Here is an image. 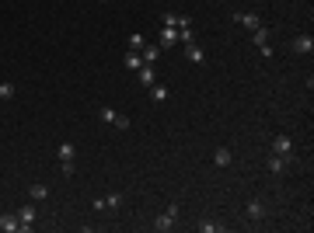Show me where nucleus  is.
I'll return each instance as SVG.
<instances>
[{
    "label": "nucleus",
    "mask_w": 314,
    "mask_h": 233,
    "mask_svg": "<svg viewBox=\"0 0 314 233\" xmlns=\"http://www.w3.org/2000/svg\"><path fill=\"white\" fill-rule=\"evenodd\" d=\"M252 42L262 49V56H273V45H269V28H255V32H252Z\"/></svg>",
    "instance_id": "5"
},
{
    "label": "nucleus",
    "mask_w": 314,
    "mask_h": 233,
    "mask_svg": "<svg viewBox=\"0 0 314 233\" xmlns=\"http://www.w3.org/2000/svg\"><path fill=\"white\" fill-rule=\"evenodd\" d=\"M273 153H279V157H297V153H294V139H290V136H276V139H273Z\"/></svg>",
    "instance_id": "6"
},
{
    "label": "nucleus",
    "mask_w": 314,
    "mask_h": 233,
    "mask_svg": "<svg viewBox=\"0 0 314 233\" xmlns=\"http://www.w3.org/2000/svg\"><path fill=\"white\" fill-rule=\"evenodd\" d=\"M234 21H237V24H244V28H252V32H255V28H262V18H258V14H244V11H234Z\"/></svg>",
    "instance_id": "9"
},
{
    "label": "nucleus",
    "mask_w": 314,
    "mask_h": 233,
    "mask_svg": "<svg viewBox=\"0 0 314 233\" xmlns=\"http://www.w3.org/2000/svg\"><path fill=\"white\" fill-rule=\"evenodd\" d=\"M143 45H147V39H143V35H129V49H133V53H140V49H143Z\"/></svg>",
    "instance_id": "22"
},
{
    "label": "nucleus",
    "mask_w": 314,
    "mask_h": 233,
    "mask_svg": "<svg viewBox=\"0 0 314 233\" xmlns=\"http://www.w3.org/2000/svg\"><path fill=\"white\" fill-rule=\"evenodd\" d=\"M0 230H4V233H18V230H21L18 213H14V216H11V213H7V216H0Z\"/></svg>",
    "instance_id": "10"
},
{
    "label": "nucleus",
    "mask_w": 314,
    "mask_h": 233,
    "mask_svg": "<svg viewBox=\"0 0 314 233\" xmlns=\"http://www.w3.org/2000/svg\"><path fill=\"white\" fill-rule=\"evenodd\" d=\"M294 160H297V157H279V153H273V157H269V171H273V174H286Z\"/></svg>",
    "instance_id": "4"
},
{
    "label": "nucleus",
    "mask_w": 314,
    "mask_h": 233,
    "mask_svg": "<svg viewBox=\"0 0 314 233\" xmlns=\"http://www.w3.org/2000/svg\"><path fill=\"white\" fill-rule=\"evenodd\" d=\"M178 42H182V45H192V42H196V32H192V28H178Z\"/></svg>",
    "instance_id": "19"
},
{
    "label": "nucleus",
    "mask_w": 314,
    "mask_h": 233,
    "mask_svg": "<svg viewBox=\"0 0 314 233\" xmlns=\"http://www.w3.org/2000/svg\"><path fill=\"white\" fill-rule=\"evenodd\" d=\"M119 205H122V195H119V192L105 195V209H119Z\"/></svg>",
    "instance_id": "20"
},
{
    "label": "nucleus",
    "mask_w": 314,
    "mask_h": 233,
    "mask_svg": "<svg viewBox=\"0 0 314 233\" xmlns=\"http://www.w3.org/2000/svg\"><path fill=\"white\" fill-rule=\"evenodd\" d=\"M56 157H59V171L70 177L74 174V160H77V146H74V143H59Z\"/></svg>",
    "instance_id": "1"
},
{
    "label": "nucleus",
    "mask_w": 314,
    "mask_h": 233,
    "mask_svg": "<svg viewBox=\"0 0 314 233\" xmlns=\"http://www.w3.org/2000/svg\"><path fill=\"white\" fill-rule=\"evenodd\" d=\"M161 24H164V28H178V14H175V11H168V14L161 18Z\"/></svg>",
    "instance_id": "24"
},
{
    "label": "nucleus",
    "mask_w": 314,
    "mask_h": 233,
    "mask_svg": "<svg viewBox=\"0 0 314 233\" xmlns=\"http://www.w3.org/2000/svg\"><path fill=\"white\" fill-rule=\"evenodd\" d=\"M150 97H154V101H168V87L154 84V87H150Z\"/></svg>",
    "instance_id": "21"
},
{
    "label": "nucleus",
    "mask_w": 314,
    "mask_h": 233,
    "mask_svg": "<svg viewBox=\"0 0 314 233\" xmlns=\"http://www.w3.org/2000/svg\"><path fill=\"white\" fill-rule=\"evenodd\" d=\"M185 59H189V63H196V66H199V63L206 59V53H203V49H199L196 42H192V45H185Z\"/></svg>",
    "instance_id": "15"
},
{
    "label": "nucleus",
    "mask_w": 314,
    "mask_h": 233,
    "mask_svg": "<svg viewBox=\"0 0 314 233\" xmlns=\"http://www.w3.org/2000/svg\"><path fill=\"white\" fill-rule=\"evenodd\" d=\"M213 160H216V164H220V167H227V164L234 160V153H231L227 146H220V150H216V153H213Z\"/></svg>",
    "instance_id": "17"
},
{
    "label": "nucleus",
    "mask_w": 314,
    "mask_h": 233,
    "mask_svg": "<svg viewBox=\"0 0 314 233\" xmlns=\"http://www.w3.org/2000/svg\"><path fill=\"white\" fill-rule=\"evenodd\" d=\"M14 97V84H0V101H11Z\"/></svg>",
    "instance_id": "25"
},
{
    "label": "nucleus",
    "mask_w": 314,
    "mask_h": 233,
    "mask_svg": "<svg viewBox=\"0 0 314 233\" xmlns=\"http://www.w3.org/2000/svg\"><path fill=\"white\" fill-rule=\"evenodd\" d=\"M157 45H161V49H171V45H178V28H161Z\"/></svg>",
    "instance_id": "8"
},
{
    "label": "nucleus",
    "mask_w": 314,
    "mask_h": 233,
    "mask_svg": "<svg viewBox=\"0 0 314 233\" xmlns=\"http://www.w3.org/2000/svg\"><path fill=\"white\" fill-rule=\"evenodd\" d=\"M248 219H252V223H265V219H269V205L258 202V198H252V202H248Z\"/></svg>",
    "instance_id": "3"
},
{
    "label": "nucleus",
    "mask_w": 314,
    "mask_h": 233,
    "mask_svg": "<svg viewBox=\"0 0 314 233\" xmlns=\"http://www.w3.org/2000/svg\"><path fill=\"white\" fill-rule=\"evenodd\" d=\"M28 198H32V202H42V198H49V188H46V185H32V188H28Z\"/></svg>",
    "instance_id": "16"
},
{
    "label": "nucleus",
    "mask_w": 314,
    "mask_h": 233,
    "mask_svg": "<svg viewBox=\"0 0 314 233\" xmlns=\"http://www.w3.org/2000/svg\"><path fill=\"white\" fill-rule=\"evenodd\" d=\"M171 226H175V216H171V213H161V216L154 219V230H157V233H168Z\"/></svg>",
    "instance_id": "13"
},
{
    "label": "nucleus",
    "mask_w": 314,
    "mask_h": 233,
    "mask_svg": "<svg viewBox=\"0 0 314 233\" xmlns=\"http://www.w3.org/2000/svg\"><path fill=\"white\" fill-rule=\"evenodd\" d=\"M101 4H108V0H101Z\"/></svg>",
    "instance_id": "28"
},
{
    "label": "nucleus",
    "mask_w": 314,
    "mask_h": 233,
    "mask_svg": "<svg viewBox=\"0 0 314 233\" xmlns=\"http://www.w3.org/2000/svg\"><path fill=\"white\" fill-rule=\"evenodd\" d=\"M178 28H192V18H189V14H178Z\"/></svg>",
    "instance_id": "27"
},
{
    "label": "nucleus",
    "mask_w": 314,
    "mask_h": 233,
    "mask_svg": "<svg viewBox=\"0 0 314 233\" xmlns=\"http://www.w3.org/2000/svg\"><path fill=\"white\" fill-rule=\"evenodd\" d=\"M18 219H21V233H28L32 226H35V219H39V213H35V205H28V202H25V205L18 209Z\"/></svg>",
    "instance_id": "2"
},
{
    "label": "nucleus",
    "mask_w": 314,
    "mask_h": 233,
    "mask_svg": "<svg viewBox=\"0 0 314 233\" xmlns=\"http://www.w3.org/2000/svg\"><path fill=\"white\" fill-rule=\"evenodd\" d=\"M122 66H126V70H133V73H137L140 66H143V56H140V53H133V49H129V53H126V56H122Z\"/></svg>",
    "instance_id": "14"
},
{
    "label": "nucleus",
    "mask_w": 314,
    "mask_h": 233,
    "mask_svg": "<svg viewBox=\"0 0 314 233\" xmlns=\"http://www.w3.org/2000/svg\"><path fill=\"white\" fill-rule=\"evenodd\" d=\"M199 230H203V233H220V223H213V219H203V223H199Z\"/></svg>",
    "instance_id": "23"
},
{
    "label": "nucleus",
    "mask_w": 314,
    "mask_h": 233,
    "mask_svg": "<svg viewBox=\"0 0 314 233\" xmlns=\"http://www.w3.org/2000/svg\"><path fill=\"white\" fill-rule=\"evenodd\" d=\"M129 125H133V118H129V115H116V129H122V133H126Z\"/></svg>",
    "instance_id": "26"
},
{
    "label": "nucleus",
    "mask_w": 314,
    "mask_h": 233,
    "mask_svg": "<svg viewBox=\"0 0 314 233\" xmlns=\"http://www.w3.org/2000/svg\"><path fill=\"white\" fill-rule=\"evenodd\" d=\"M140 56H143V63H147V66H154V63H161L164 49H161V45H143V49H140Z\"/></svg>",
    "instance_id": "7"
},
{
    "label": "nucleus",
    "mask_w": 314,
    "mask_h": 233,
    "mask_svg": "<svg viewBox=\"0 0 314 233\" xmlns=\"http://www.w3.org/2000/svg\"><path fill=\"white\" fill-rule=\"evenodd\" d=\"M137 73H140V84H143V87H154V84H157V73H154V66H147V63H143V66H140Z\"/></svg>",
    "instance_id": "12"
},
{
    "label": "nucleus",
    "mask_w": 314,
    "mask_h": 233,
    "mask_svg": "<svg viewBox=\"0 0 314 233\" xmlns=\"http://www.w3.org/2000/svg\"><path fill=\"white\" fill-rule=\"evenodd\" d=\"M290 49H294V53H311V49H314V39H311V35H297V39L290 42Z\"/></svg>",
    "instance_id": "11"
},
{
    "label": "nucleus",
    "mask_w": 314,
    "mask_h": 233,
    "mask_svg": "<svg viewBox=\"0 0 314 233\" xmlns=\"http://www.w3.org/2000/svg\"><path fill=\"white\" fill-rule=\"evenodd\" d=\"M116 115H119V112H116V108H108V105L98 108V118H101V122H108V125H116Z\"/></svg>",
    "instance_id": "18"
}]
</instances>
